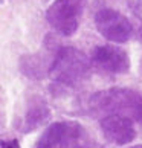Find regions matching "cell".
<instances>
[{
	"instance_id": "obj_1",
	"label": "cell",
	"mask_w": 142,
	"mask_h": 148,
	"mask_svg": "<svg viewBox=\"0 0 142 148\" xmlns=\"http://www.w3.org/2000/svg\"><path fill=\"white\" fill-rule=\"evenodd\" d=\"M89 108L96 114H122L142 124V92L127 87H112L96 92L89 99Z\"/></svg>"
},
{
	"instance_id": "obj_2",
	"label": "cell",
	"mask_w": 142,
	"mask_h": 148,
	"mask_svg": "<svg viewBox=\"0 0 142 148\" xmlns=\"http://www.w3.org/2000/svg\"><path fill=\"white\" fill-rule=\"evenodd\" d=\"M92 67L90 58L73 46H61L55 51L49 75L58 84L73 87L89 76Z\"/></svg>"
},
{
	"instance_id": "obj_3",
	"label": "cell",
	"mask_w": 142,
	"mask_h": 148,
	"mask_svg": "<svg viewBox=\"0 0 142 148\" xmlns=\"http://www.w3.org/2000/svg\"><path fill=\"white\" fill-rule=\"evenodd\" d=\"M87 0H54L46 9V21L63 37L73 35L80 25Z\"/></svg>"
},
{
	"instance_id": "obj_4",
	"label": "cell",
	"mask_w": 142,
	"mask_h": 148,
	"mask_svg": "<svg viewBox=\"0 0 142 148\" xmlns=\"http://www.w3.org/2000/svg\"><path fill=\"white\" fill-rule=\"evenodd\" d=\"M96 31L112 43L124 45L133 34V26L130 20L119 11L112 8H102L95 14Z\"/></svg>"
},
{
	"instance_id": "obj_5",
	"label": "cell",
	"mask_w": 142,
	"mask_h": 148,
	"mask_svg": "<svg viewBox=\"0 0 142 148\" xmlns=\"http://www.w3.org/2000/svg\"><path fill=\"white\" fill-rule=\"evenodd\" d=\"M90 61L98 69L108 73H127L132 66L128 53L115 45L96 46L90 53Z\"/></svg>"
},
{
	"instance_id": "obj_6",
	"label": "cell",
	"mask_w": 142,
	"mask_h": 148,
	"mask_svg": "<svg viewBox=\"0 0 142 148\" xmlns=\"http://www.w3.org/2000/svg\"><path fill=\"white\" fill-rule=\"evenodd\" d=\"M99 127L107 140L116 145H127L136 138L133 121L122 114H108L99 121Z\"/></svg>"
},
{
	"instance_id": "obj_7",
	"label": "cell",
	"mask_w": 142,
	"mask_h": 148,
	"mask_svg": "<svg viewBox=\"0 0 142 148\" xmlns=\"http://www.w3.org/2000/svg\"><path fill=\"white\" fill-rule=\"evenodd\" d=\"M49 119H51V108L41 98H35V99L29 101L23 122L20 124L19 128L21 130V133H31L38 127L45 125Z\"/></svg>"
},
{
	"instance_id": "obj_8",
	"label": "cell",
	"mask_w": 142,
	"mask_h": 148,
	"mask_svg": "<svg viewBox=\"0 0 142 148\" xmlns=\"http://www.w3.org/2000/svg\"><path fill=\"white\" fill-rule=\"evenodd\" d=\"M67 130H69V122L49 124L32 148H55L57 145H61V142L67 134Z\"/></svg>"
},
{
	"instance_id": "obj_9",
	"label": "cell",
	"mask_w": 142,
	"mask_h": 148,
	"mask_svg": "<svg viewBox=\"0 0 142 148\" xmlns=\"http://www.w3.org/2000/svg\"><path fill=\"white\" fill-rule=\"evenodd\" d=\"M19 69L25 76L31 79H41L49 75V67L46 66V60L34 53V55H23L19 60Z\"/></svg>"
},
{
	"instance_id": "obj_10",
	"label": "cell",
	"mask_w": 142,
	"mask_h": 148,
	"mask_svg": "<svg viewBox=\"0 0 142 148\" xmlns=\"http://www.w3.org/2000/svg\"><path fill=\"white\" fill-rule=\"evenodd\" d=\"M2 148H20V142L17 139L2 140Z\"/></svg>"
},
{
	"instance_id": "obj_11",
	"label": "cell",
	"mask_w": 142,
	"mask_h": 148,
	"mask_svg": "<svg viewBox=\"0 0 142 148\" xmlns=\"http://www.w3.org/2000/svg\"><path fill=\"white\" fill-rule=\"evenodd\" d=\"M138 34H139V38H141V41H142V25L139 26V32H138Z\"/></svg>"
},
{
	"instance_id": "obj_12",
	"label": "cell",
	"mask_w": 142,
	"mask_h": 148,
	"mask_svg": "<svg viewBox=\"0 0 142 148\" xmlns=\"http://www.w3.org/2000/svg\"><path fill=\"white\" fill-rule=\"evenodd\" d=\"M132 148H142V145H134V147H132Z\"/></svg>"
}]
</instances>
